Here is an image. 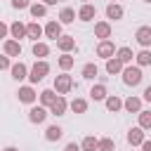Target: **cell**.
I'll list each match as a JSON object with an SVG mask.
<instances>
[{"instance_id": "8fae6325", "label": "cell", "mask_w": 151, "mask_h": 151, "mask_svg": "<svg viewBox=\"0 0 151 151\" xmlns=\"http://www.w3.org/2000/svg\"><path fill=\"white\" fill-rule=\"evenodd\" d=\"M111 24L109 21H97L94 24V38H101V40H109L111 38Z\"/></svg>"}, {"instance_id": "3957f363", "label": "cell", "mask_w": 151, "mask_h": 151, "mask_svg": "<svg viewBox=\"0 0 151 151\" xmlns=\"http://www.w3.org/2000/svg\"><path fill=\"white\" fill-rule=\"evenodd\" d=\"M71 90H73V78H71L68 73H61V76L54 78V92H57V94H66V92H71Z\"/></svg>"}, {"instance_id": "5bb4252c", "label": "cell", "mask_w": 151, "mask_h": 151, "mask_svg": "<svg viewBox=\"0 0 151 151\" xmlns=\"http://www.w3.org/2000/svg\"><path fill=\"white\" fill-rule=\"evenodd\" d=\"M54 42H57V47H59L61 52H71V50H76V38H73V35H59Z\"/></svg>"}, {"instance_id": "44dd1931", "label": "cell", "mask_w": 151, "mask_h": 151, "mask_svg": "<svg viewBox=\"0 0 151 151\" xmlns=\"http://www.w3.org/2000/svg\"><path fill=\"white\" fill-rule=\"evenodd\" d=\"M104 104H106V109H109L111 113H116V111L123 109V99H120L118 94H109V97L104 99Z\"/></svg>"}, {"instance_id": "f6af8a7d", "label": "cell", "mask_w": 151, "mask_h": 151, "mask_svg": "<svg viewBox=\"0 0 151 151\" xmlns=\"http://www.w3.org/2000/svg\"><path fill=\"white\" fill-rule=\"evenodd\" d=\"M83 2H87V0H83Z\"/></svg>"}, {"instance_id": "d6a6232c", "label": "cell", "mask_w": 151, "mask_h": 151, "mask_svg": "<svg viewBox=\"0 0 151 151\" xmlns=\"http://www.w3.org/2000/svg\"><path fill=\"white\" fill-rule=\"evenodd\" d=\"M97 73H99L97 64H85V66H83V78H85V80H94Z\"/></svg>"}, {"instance_id": "ab89813d", "label": "cell", "mask_w": 151, "mask_h": 151, "mask_svg": "<svg viewBox=\"0 0 151 151\" xmlns=\"http://www.w3.org/2000/svg\"><path fill=\"white\" fill-rule=\"evenodd\" d=\"M139 146H142V151H151V142H149V139H144Z\"/></svg>"}, {"instance_id": "ee69618b", "label": "cell", "mask_w": 151, "mask_h": 151, "mask_svg": "<svg viewBox=\"0 0 151 151\" xmlns=\"http://www.w3.org/2000/svg\"><path fill=\"white\" fill-rule=\"evenodd\" d=\"M144 2H151V0H144Z\"/></svg>"}, {"instance_id": "4dcf8cb0", "label": "cell", "mask_w": 151, "mask_h": 151, "mask_svg": "<svg viewBox=\"0 0 151 151\" xmlns=\"http://www.w3.org/2000/svg\"><path fill=\"white\" fill-rule=\"evenodd\" d=\"M54 99H57V92H54V90H42V92H40V104H42L45 109H50V104H52Z\"/></svg>"}, {"instance_id": "6da1fadb", "label": "cell", "mask_w": 151, "mask_h": 151, "mask_svg": "<svg viewBox=\"0 0 151 151\" xmlns=\"http://www.w3.org/2000/svg\"><path fill=\"white\" fill-rule=\"evenodd\" d=\"M120 76H123V83L127 85V87H137L139 83H142V66H123V71H120Z\"/></svg>"}, {"instance_id": "7c38bea8", "label": "cell", "mask_w": 151, "mask_h": 151, "mask_svg": "<svg viewBox=\"0 0 151 151\" xmlns=\"http://www.w3.org/2000/svg\"><path fill=\"white\" fill-rule=\"evenodd\" d=\"M9 73H12L14 80H24V78H28V66L24 61H17V64L9 66Z\"/></svg>"}, {"instance_id": "9c48e42d", "label": "cell", "mask_w": 151, "mask_h": 151, "mask_svg": "<svg viewBox=\"0 0 151 151\" xmlns=\"http://www.w3.org/2000/svg\"><path fill=\"white\" fill-rule=\"evenodd\" d=\"M80 21H92L94 17H97V7L94 5H90V2H83V7L78 9V14H76Z\"/></svg>"}, {"instance_id": "7bdbcfd3", "label": "cell", "mask_w": 151, "mask_h": 151, "mask_svg": "<svg viewBox=\"0 0 151 151\" xmlns=\"http://www.w3.org/2000/svg\"><path fill=\"white\" fill-rule=\"evenodd\" d=\"M2 151H19V149H17V146H5Z\"/></svg>"}, {"instance_id": "2e32d148", "label": "cell", "mask_w": 151, "mask_h": 151, "mask_svg": "<svg viewBox=\"0 0 151 151\" xmlns=\"http://www.w3.org/2000/svg\"><path fill=\"white\" fill-rule=\"evenodd\" d=\"M2 50H5V54L7 57H19L21 54V45H19V40H5V45H2Z\"/></svg>"}, {"instance_id": "e575fe53", "label": "cell", "mask_w": 151, "mask_h": 151, "mask_svg": "<svg viewBox=\"0 0 151 151\" xmlns=\"http://www.w3.org/2000/svg\"><path fill=\"white\" fill-rule=\"evenodd\" d=\"M139 127L142 130H151V111H139Z\"/></svg>"}, {"instance_id": "9a60e30c", "label": "cell", "mask_w": 151, "mask_h": 151, "mask_svg": "<svg viewBox=\"0 0 151 151\" xmlns=\"http://www.w3.org/2000/svg\"><path fill=\"white\" fill-rule=\"evenodd\" d=\"M123 7L118 5V2H109L106 5V19H113V21H118V19H123Z\"/></svg>"}, {"instance_id": "603a6c76", "label": "cell", "mask_w": 151, "mask_h": 151, "mask_svg": "<svg viewBox=\"0 0 151 151\" xmlns=\"http://www.w3.org/2000/svg\"><path fill=\"white\" fill-rule=\"evenodd\" d=\"M31 52H33V57L35 59H42V57H47L50 54V47H47V42H33V47H31Z\"/></svg>"}, {"instance_id": "f1b7e54d", "label": "cell", "mask_w": 151, "mask_h": 151, "mask_svg": "<svg viewBox=\"0 0 151 151\" xmlns=\"http://www.w3.org/2000/svg\"><path fill=\"white\" fill-rule=\"evenodd\" d=\"M68 109H71L73 113H85V111H87V99H83V97H76V99L68 104Z\"/></svg>"}, {"instance_id": "8992f818", "label": "cell", "mask_w": 151, "mask_h": 151, "mask_svg": "<svg viewBox=\"0 0 151 151\" xmlns=\"http://www.w3.org/2000/svg\"><path fill=\"white\" fill-rule=\"evenodd\" d=\"M66 109H68V101L64 99V94H57V99L50 104V113H52V116H64Z\"/></svg>"}, {"instance_id": "f546056e", "label": "cell", "mask_w": 151, "mask_h": 151, "mask_svg": "<svg viewBox=\"0 0 151 151\" xmlns=\"http://www.w3.org/2000/svg\"><path fill=\"white\" fill-rule=\"evenodd\" d=\"M57 64H59V68H61V71H68V68H71V66L76 64V59H73V57H71L68 52H64V54H61V57L57 59Z\"/></svg>"}, {"instance_id": "74e56055", "label": "cell", "mask_w": 151, "mask_h": 151, "mask_svg": "<svg viewBox=\"0 0 151 151\" xmlns=\"http://www.w3.org/2000/svg\"><path fill=\"white\" fill-rule=\"evenodd\" d=\"M64 151H80V144H76V142H68V144L64 146Z\"/></svg>"}, {"instance_id": "bcb514c9", "label": "cell", "mask_w": 151, "mask_h": 151, "mask_svg": "<svg viewBox=\"0 0 151 151\" xmlns=\"http://www.w3.org/2000/svg\"><path fill=\"white\" fill-rule=\"evenodd\" d=\"M111 2H116V0H111Z\"/></svg>"}, {"instance_id": "8d00e7d4", "label": "cell", "mask_w": 151, "mask_h": 151, "mask_svg": "<svg viewBox=\"0 0 151 151\" xmlns=\"http://www.w3.org/2000/svg\"><path fill=\"white\" fill-rule=\"evenodd\" d=\"M12 64H9V57L7 54H0V71H5V68H9Z\"/></svg>"}, {"instance_id": "b9f144b4", "label": "cell", "mask_w": 151, "mask_h": 151, "mask_svg": "<svg viewBox=\"0 0 151 151\" xmlns=\"http://www.w3.org/2000/svg\"><path fill=\"white\" fill-rule=\"evenodd\" d=\"M57 2H59V0H42V5H47V7H50V5H57Z\"/></svg>"}, {"instance_id": "52a82bcc", "label": "cell", "mask_w": 151, "mask_h": 151, "mask_svg": "<svg viewBox=\"0 0 151 151\" xmlns=\"http://www.w3.org/2000/svg\"><path fill=\"white\" fill-rule=\"evenodd\" d=\"M125 139H127V144H130V146H139L146 137H144V130L137 125V127H130V130H127V137H125Z\"/></svg>"}, {"instance_id": "7402d4cb", "label": "cell", "mask_w": 151, "mask_h": 151, "mask_svg": "<svg viewBox=\"0 0 151 151\" xmlns=\"http://www.w3.org/2000/svg\"><path fill=\"white\" fill-rule=\"evenodd\" d=\"M9 35H12L14 40H21V38H26V24H21V21H14V24L9 26Z\"/></svg>"}, {"instance_id": "484cf974", "label": "cell", "mask_w": 151, "mask_h": 151, "mask_svg": "<svg viewBox=\"0 0 151 151\" xmlns=\"http://www.w3.org/2000/svg\"><path fill=\"white\" fill-rule=\"evenodd\" d=\"M28 12H31V17H33V19H40V17H45V14H47V5H42V2H31Z\"/></svg>"}, {"instance_id": "f35d334b", "label": "cell", "mask_w": 151, "mask_h": 151, "mask_svg": "<svg viewBox=\"0 0 151 151\" xmlns=\"http://www.w3.org/2000/svg\"><path fill=\"white\" fill-rule=\"evenodd\" d=\"M7 33H9V26L5 21H0V38H7Z\"/></svg>"}, {"instance_id": "e0dca14e", "label": "cell", "mask_w": 151, "mask_h": 151, "mask_svg": "<svg viewBox=\"0 0 151 151\" xmlns=\"http://www.w3.org/2000/svg\"><path fill=\"white\" fill-rule=\"evenodd\" d=\"M90 97H92L94 101H104V99L109 97V92H106V85H104V83H97V85H92V90H90Z\"/></svg>"}, {"instance_id": "ba28073f", "label": "cell", "mask_w": 151, "mask_h": 151, "mask_svg": "<svg viewBox=\"0 0 151 151\" xmlns=\"http://www.w3.org/2000/svg\"><path fill=\"white\" fill-rule=\"evenodd\" d=\"M134 40L142 47H151V26H139L137 33H134Z\"/></svg>"}, {"instance_id": "7a4b0ae2", "label": "cell", "mask_w": 151, "mask_h": 151, "mask_svg": "<svg viewBox=\"0 0 151 151\" xmlns=\"http://www.w3.org/2000/svg\"><path fill=\"white\" fill-rule=\"evenodd\" d=\"M50 73V64L45 61V59H38L31 68H28V80H31V85H35V83H40L45 76Z\"/></svg>"}, {"instance_id": "d6986e66", "label": "cell", "mask_w": 151, "mask_h": 151, "mask_svg": "<svg viewBox=\"0 0 151 151\" xmlns=\"http://www.w3.org/2000/svg\"><path fill=\"white\" fill-rule=\"evenodd\" d=\"M40 35H42V26H40L38 21H31V24H26V38H31V40L35 42Z\"/></svg>"}, {"instance_id": "836d02e7", "label": "cell", "mask_w": 151, "mask_h": 151, "mask_svg": "<svg viewBox=\"0 0 151 151\" xmlns=\"http://www.w3.org/2000/svg\"><path fill=\"white\" fill-rule=\"evenodd\" d=\"M113 149H116V142L111 137H101L97 142V151H113Z\"/></svg>"}, {"instance_id": "277c9868", "label": "cell", "mask_w": 151, "mask_h": 151, "mask_svg": "<svg viewBox=\"0 0 151 151\" xmlns=\"http://www.w3.org/2000/svg\"><path fill=\"white\" fill-rule=\"evenodd\" d=\"M50 113H47V109L40 104V106H31V111H28V120L33 123V125H40V123H45V118H47Z\"/></svg>"}, {"instance_id": "83f0119b", "label": "cell", "mask_w": 151, "mask_h": 151, "mask_svg": "<svg viewBox=\"0 0 151 151\" xmlns=\"http://www.w3.org/2000/svg\"><path fill=\"white\" fill-rule=\"evenodd\" d=\"M116 59H120V61L127 66V64L134 59V54H132V50H130V47H118V50H116Z\"/></svg>"}, {"instance_id": "1f68e13d", "label": "cell", "mask_w": 151, "mask_h": 151, "mask_svg": "<svg viewBox=\"0 0 151 151\" xmlns=\"http://www.w3.org/2000/svg\"><path fill=\"white\" fill-rule=\"evenodd\" d=\"M97 137H92V134H87L83 142H80V151H97Z\"/></svg>"}, {"instance_id": "60d3db41", "label": "cell", "mask_w": 151, "mask_h": 151, "mask_svg": "<svg viewBox=\"0 0 151 151\" xmlns=\"http://www.w3.org/2000/svg\"><path fill=\"white\" fill-rule=\"evenodd\" d=\"M144 99H146V101H151V85H149V87H144Z\"/></svg>"}, {"instance_id": "ac0fdd59", "label": "cell", "mask_w": 151, "mask_h": 151, "mask_svg": "<svg viewBox=\"0 0 151 151\" xmlns=\"http://www.w3.org/2000/svg\"><path fill=\"white\" fill-rule=\"evenodd\" d=\"M123 109H125V111H130V113H139V111H142V99L130 94V97L123 101Z\"/></svg>"}, {"instance_id": "cb8c5ba5", "label": "cell", "mask_w": 151, "mask_h": 151, "mask_svg": "<svg viewBox=\"0 0 151 151\" xmlns=\"http://www.w3.org/2000/svg\"><path fill=\"white\" fill-rule=\"evenodd\" d=\"M61 134H64V130H61L59 125H50V127L45 130V139H47V142H59Z\"/></svg>"}, {"instance_id": "30bf717a", "label": "cell", "mask_w": 151, "mask_h": 151, "mask_svg": "<svg viewBox=\"0 0 151 151\" xmlns=\"http://www.w3.org/2000/svg\"><path fill=\"white\" fill-rule=\"evenodd\" d=\"M113 54H116V45H113L111 40H101V42L97 45V57L109 59V57H113Z\"/></svg>"}, {"instance_id": "4316f807", "label": "cell", "mask_w": 151, "mask_h": 151, "mask_svg": "<svg viewBox=\"0 0 151 151\" xmlns=\"http://www.w3.org/2000/svg\"><path fill=\"white\" fill-rule=\"evenodd\" d=\"M76 21V9L73 7H64L59 12V24H73Z\"/></svg>"}, {"instance_id": "ffe728a7", "label": "cell", "mask_w": 151, "mask_h": 151, "mask_svg": "<svg viewBox=\"0 0 151 151\" xmlns=\"http://www.w3.org/2000/svg\"><path fill=\"white\" fill-rule=\"evenodd\" d=\"M123 66H125V64H123L120 59H116V57H109V59H106V73H109V76L120 73V71H123Z\"/></svg>"}, {"instance_id": "5b68a950", "label": "cell", "mask_w": 151, "mask_h": 151, "mask_svg": "<svg viewBox=\"0 0 151 151\" xmlns=\"http://www.w3.org/2000/svg\"><path fill=\"white\" fill-rule=\"evenodd\" d=\"M17 97H19V101H21V104H33V101L38 99V94H35V90H33L31 85H24V87H19Z\"/></svg>"}, {"instance_id": "4fadbf2b", "label": "cell", "mask_w": 151, "mask_h": 151, "mask_svg": "<svg viewBox=\"0 0 151 151\" xmlns=\"http://www.w3.org/2000/svg\"><path fill=\"white\" fill-rule=\"evenodd\" d=\"M42 33H45V35H47L50 40H57V38L61 35V24L52 19V21H47V26L42 28Z\"/></svg>"}, {"instance_id": "d590c367", "label": "cell", "mask_w": 151, "mask_h": 151, "mask_svg": "<svg viewBox=\"0 0 151 151\" xmlns=\"http://www.w3.org/2000/svg\"><path fill=\"white\" fill-rule=\"evenodd\" d=\"M12 7L14 9H28L31 7V0H12Z\"/></svg>"}, {"instance_id": "d4e9b609", "label": "cell", "mask_w": 151, "mask_h": 151, "mask_svg": "<svg viewBox=\"0 0 151 151\" xmlns=\"http://www.w3.org/2000/svg\"><path fill=\"white\" fill-rule=\"evenodd\" d=\"M134 61H137V66H151V50L144 47L142 52H137L134 54Z\"/></svg>"}]
</instances>
